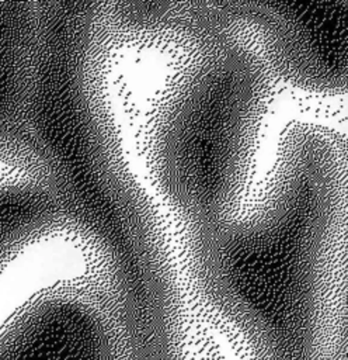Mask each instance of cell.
<instances>
[{
    "label": "cell",
    "instance_id": "obj_3",
    "mask_svg": "<svg viewBox=\"0 0 348 360\" xmlns=\"http://www.w3.org/2000/svg\"><path fill=\"white\" fill-rule=\"evenodd\" d=\"M41 35V1H0V165L39 183L31 110Z\"/></svg>",
    "mask_w": 348,
    "mask_h": 360
},
{
    "label": "cell",
    "instance_id": "obj_4",
    "mask_svg": "<svg viewBox=\"0 0 348 360\" xmlns=\"http://www.w3.org/2000/svg\"><path fill=\"white\" fill-rule=\"evenodd\" d=\"M69 226L58 195L21 173H0V276L36 243Z\"/></svg>",
    "mask_w": 348,
    "mask_h": 360
},
{
    "label": "cell",
    "instance_id": "obj_1",
    "mask_svg": "<svg viewBox=\"0 0 348 360\" xmlns=\"http://www.w3.org/2000/svg\"><path fill=\"white\" fill-rule=\"evenodd\" d=\"M209 45L161 101L152 129L156 180L196 232L237 205L268 90L253 52L222 39Z\"/></svg>",
    "mask_w": 348,
    "mask_h": 360
},
{
    "label": "cell",
    "instance_id": "obj_2",
    "mask_svg": "<svg viewBox=\"0 0 348 360\" xmlns=\"http://www.w3.org/2000/svg\"><path fill=\"white\" fill-rule=\"evenodd\" d=\"M347 3H226L261 35L264 53L286 80L312 91H341Z\"/></svg>",
    "mask_w": 348,
    "mask_h": 360
}]
</instances>
